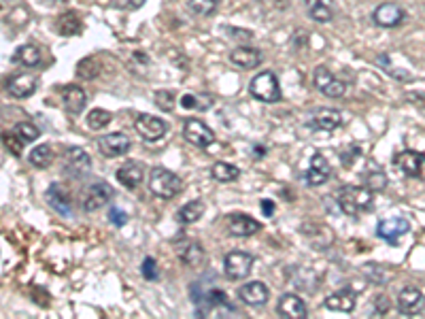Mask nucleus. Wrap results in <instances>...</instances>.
Returning <instances> with one entry per match:
<instances>
[{
  "instance_id": "nucleus-1",
  "label": "nucleus",
  "mask_w": 425,
  "mask_h": 319,
  "mask_svg": "<svg viewBox=\"0 0 425 319\" xmlns=\"http://www.w3.org/2000/svg\"><path fill=\"white\" fill-rule=\"evenodd\" d=\"M374 192H370L368 187H357V185H345L338 189V207L345 215H351V217H357L362 215L364 211H370L372 209V198Z\"/></svg>"
},
{
  "instance_id": "nucleus-2",
  "label": "nucleus",
  "mask_w": 425,
  "mask_h": 319,
  "mask_svg": "<svg viewBox=\"0 0 425 319\" xmlns=\"http://www.w3.org/2000/svg\"><path fill=\"white\" fill-rule=\"evenodd\" d=\"M149 189L153 196L162 198V201H173V198L183 189V181L173 171L153 166L149 173Z\"/></svg>"
},
{
  "instance_id": "nucleus-3",
  "label": "nucleus",
  "mask_w": 425,
  "mask_h": 319,
  "mask_svg": "<svg viewBox=\"0 0 425 319\" xmlns=\"http://www.w3.org/2000/svg\"><path fill=\"white\" fill-rule=\"evenodd\" d=\"M249 94L255 100H262L268 104H275L283 98L281 84H279V79L272 70H262V72L255 75L249 84Z\"/></svg>"
},
{
  "instance_id": "nucleus-4",
  "label": "nucleus",
  "mask_w": 425,
  "mask_h": 319,
  "mask_svg": "<svg viewBox=\"0 0 425 319\" xmlns=\"http://www.w3.org/2000/svg\"><path fill=\"white\" fill-rule=\"evenodd\" d=\"M313 86L327 98H343L347 92V86L325 66H317L313 70Z\"/></svg>"
},
{
  "instance_id": "nucleus-5",
  "label": "nucleus",
  "mask_w": 425,
  "mask_h": 319,
  "mask_svg": "<svg viewBox=\"0 0 425 319\" xmlns=\"http://www.w3.org/2000/svg\"><path fill=\"white\" fill-rule=\"evenodd\" d=\"M115 196L113 187L105 181H96L88 187L83 196V211L85 213H96L100 211L102 207H107L111 203V198Z\"/></svg>"
},
{
  "instance_id": "nucleus-6",
  "label": "nucleus",
  "mask_w": 425,
  "mask_h": 319,
  "mask_svg": "<svg viewBox=\"0 0 425 319\" xmlns=\"http://www.w3.org/2000/svg\"><path fill=\"white\" fill-rule=\"evenodd\" d=\"M394 164L410 179H419L425 181V153L419 151H402L394 157Z\"/></svg>"
},
{
  "instance_id": "nucleus-7",
  "label": "nucleus",
  "mask_w": 425,
  "mask_h": 319,
  "mask_svg": "<svg viewBox=\"0 0 425 319\" xmlns=\"http://www.w3.org/2000/svg\"><path fill=\"white\" fill-rule=\"evenodd\" d=\"M92 171V157L81 147H68L64 151V173L68 177L81 179Z\"/></svg>"
},
{
  "instance_id": "nucleus-8",
  "label": "nucleus",
  "mask_w": 425,
  "mask_h": 319,
  "mask_svg": "<svg viewBox=\"0 0 425 319\" xmlns=\"http://www.w3.org/2000/svg\"><path fill=\"white\" fill-rule=\"evenodd\" d=\"M224 270L232 281H242L253 270V256L247 251H232L224 258Z\"/></svg>"
},
{
  "instance_id": "nucleus-9",
  "label": "nucleus",
  "mask_w": 425,
  "mask_h": 319,
  "mask_svg": "<svg viewBox=\"0 0 425 319\" xmlns=\"http://www.w3.org/2000/svg\"><path fill=\"white\" fill-rule=\"evenodd\" d=\"M134 130L139 132V137L147 143H155L160 141L166 132H168V124L160 117H153V115H139L137 122H134Z\"/></svg>"
},
{
  "instance_id": "nucleus-10",
  "label": "nucleus",
  "mask_w": 425,
  "mask_h": 319,
  "mask_svg": "<svg viewBox=\"0 0 425 319\" xmlns=\"http://www.w3.org/2000/svg\"><path fill=\"white\" fill-rule=\"evenodd\" d=\"M410 230V224L406 217H387V219H380L376 224V236L382 238V241H387L389 245H396L398 238H402L406 232Z\"/></svg>"
},
{
  "instance_id": "nucleus-11",
  "label": "nucleus",
  "mask_w": 425,
  "mask_h": 319,
  "mask_svg": "<svg viewBox=\"0 0 425 319\" xmlns=\"http://www.w3.org/2000/svg\"><path fill=\"white\" fill-rule=\"evenodd\" d=\"M183 137H185L187 143H192L196 147H202V149L215 141V134H212V130L202 122V119H185Z\"/></svg>"
},
{
  "instance_id": "nucleus-12",
  "label": "nucleus",
  "mask_w": 425,
  "mask_h": 319,
  "mask_svg": "<svg viewBox=\"0 0 425 319\" xmlns=\"http://www.w3.org/2000/svg\"><path fill=\"white\" fill-rule=\"evenodd\" d=\"M98 151L105 155V157H119V155H125L130 151L132 143L128 139V134L123 132H113V134H105L98 139Z\"/></svg>"
},
{
  "instance_id": "nucleus-13",
  "label": "nucleus",
  "mask_w": 425,
  "mask_h": 319,
  "mask_svg": "<svg viewBox=\"0 0 425 319\" xmlns=\"http://www.w3.org/2000/svg\"><path fill=\"white\" fill-rule=\"evenodd\" d=\"M262 230V224L258 219H253L251 215H245V213H232L228 217V232L232 236H238V238H245V236H253Z\"/></svg>"
},
{
  "instance_id": "nucleus-14",
  "label": "nucleus",
  "mask_w": 425,
  "mask_h": 319,
  "mask_svg": "<svg viewBox=\"0 0 425 319\" xmlns=\"http://www.w3.org/2000/svg\"><path fill=\"white\" fill-rule=\"evenodd\" d=\"M372 20L380 28H396L404 20V9L396 3H382L374 9Z\"/></svg>"
},
{
  "instance_id": "nucleus-15",
  "label": "nucleus",
  "mask_w": 425,
  "mask_h": 319,
  "mask_svg": "<svg viewBox=\"0 0 425 319\" xmlns=\"http://www.w3.org/2000/svg\"><path fill=\"white\" fill-rule=\"evenodd\" d=\"M332 177V166L327 162V157L323 153H315L311 157V166L307 171V183L311 187H319L323 183H327Z\"/></svg>"
},
{
  "instance_id": "nucleus-16",
  "label": "nucleus",
  "mask_w": 425,
  "mask_h": 319,
  "mask_svg": "<svg viewBox=\"0 0 425 319\" xmlns=\"http://www.w3.org/2000/svg\"><path fill=\"white\" fill-rule=\"evenodd\" d=\"M238 298L247 306H264L270 300V290L262 281H251L238 288Z\"/></svg>"
},
{
  "instance_id": "nucleus-17",
  "label": "nucleus",
  "mask_w": 425,
  "mask_h": 319,
  "mask_svg": "<svg viewBox=\"0 0 425 319\" xmlns=\"http://www.w3.org/2000/svg\"><path fill=\"white\" fill-rule=\"evenodd\" d=\"M425 309V296L417 288H404L398 296V311L402 315H419Z\"/></svg>"
},
{
  "instance_id": "nucleus-18",
  "label": "nucleus",
  "mask_w": 425,
  "mask_h": 319,
  "mask_svg": "<svg viewBox=\"0 0 425 319\" xmlns=\"http://www.w3.org/2000/svg\"><path fill=\"white\" fill-rule=\"evenodd\" d=\"M7 92L13 96V98H30L34 92H36V79L32 75H26V72H17V75H11L7 79Z\"/></svg>"
},
{
  "instance_id": "nucleus-19",
  "label": "nucleus",
  "mask_w": 425,
  "mask_h": 319,
  "mask_svg": "<svg viewBox=\"0 0 425 319\" xmlns=\"http://www.w3.org/2000/svg\"><path fill=\"white\" fill-rule=\"evenodd\" d=\"M315 130H323V132H332L336 130L340 124H343V115L336 109H327V107H321L317 111H313L311 115V122H309Z\"/></svg>"
},
{
  "instance_id": "nucleus-20",
  "label": "nucleus",
  "mask_w": 425,
  "mask_h": 319,
  "mask_svg": "<svg viewBox=\"0 0 425 319\" xmlns=\"http://www.w3.org/2000/svg\"><path fill=\"white\" fill-rule=\"evenodd\" d=\"M262 60H264L262 52L255 49V47H245V45H240V47H236V49L230 52V62H232L234 66L242 68V70L258 68V66L262 64Z\"/></svg>"
},
{
  "instance_id": "nucleus-21",
  "label": "nucleus",
  "mask_w": 425,
  "mask_h": 319,
  "mask_svg": "<svg viewBox=\"0 0 425 319\" xmlns=\"http://www.w3.org/2000/svg\"><path fill=\"white\" fill-rule=\"evenodd\" d=\"M277 311H279L281 317H287V319H304L307 313H309L304 300L298 294H283L279 298Z\"/></svg>"
},
{
  "instance_id": "nucleus-22",
  "label": "nucleus",
  "mask_w": 425,
  "mask_h": 319,
  "mask_svg": "<svg viewBox=\"0 0 425 319\" xmlns=\"http://www.w3.org/2000/svg\"><path fill=\"white\" fill-rule=\"evenodd\" d=\"M60 96H62V107L72 115L81 113L85 104H88V96H85V92L79 86H64L60 90Z\"/></svg>"
},
{
  "instance_id": "nucleus-23",
  "label": "nucleus",
  "mask_w": 425,
  "mask_h": 319,
  "mask_svg": "<svg viewBox=\"0 0 425 319\" xmlns=\"http://www.w3.org/2000/svg\"><path fill=\"white\" fill-rule=\"evenodd\" d=\"M45 198H47L49 207H52L54 211H58L60 215H64V217H70V215H72V201H70L68 194H66L58 183L49 185Z\"/></svg>"
},
{
  "instance_id": "nucleus-24",
  "label": "nucleus",
  "mask_w": 425,
  "mask_h": 319,
  "mask_svg": "<svg viewBox=\"0 0 425 319\" xmlns=\"http://www.w3.org/2000/svg\"><path fill=\"white\" fill-rule=\"evenodd\" d=\"M115 177H117V181H119L123 187L137 189V187L143 183L145 173H143V166H141L139 162H128V164H123L121 169H117Z\"/></svg>"
},
{
  "instance_id": "nucleus-25",
  "label": "nucleus",
  "mask_w": 425,
  "mask_h": 319,
  "mask_svg": "<svg viewBox=\"0 0 425 319\" xmlns=\"http://www.w3.org/2000/svg\"><path fill=\"white\" fill-rule=\"evenodd\" d=\"M355 304H357L355 294H353V292H347V290L336 292V294H332V296H327V298L323 300V306H325L327 311H336V313H353V311H355Z\"/></svg>"
},
{
  "instance_id": "nucleus-26",
  "label": "nucleus",
  "mask_w": 425,
  "mask_h": 319,
  "mask_svg": "<svg viewBox=\"0 0 425 319\" xmlns=\"http://www.w3.org/2000/svg\"><path fill=\"white\" fill-rule=\"evenodd\" d=\"M304 7L309 17L319 24H327L334 17V0H304Z\"/></svg>"
},
{
  "instance_id": "nucleus-27",
  "label": "nucleus",
  "mask_w": 425,
  "mask_h": 319,
  "mask_svg": "<svg viewBox=\"0 0 425 319\" xmlns=\"http://www.w3.org/2000/svg\"><path fill=\"white\" fill-rule=\"evenodd\" d=\"M11 60H13L15 64L26 66V68H36V66H40V62H42V54H40V49H38L34 43H26V45H20V47L15 49V54H13Z\"/></svg>"
},
{
  "instance_id": "nucleus-28",
  "label": "nucleus",
  "mask_w": 425,
  "mask_h": 319,
  "mask_svg": "<svg viewBox=\"0 0 425 319\" xmlns=\"http://www.w3.org/2000/svg\"><path fill=\"white\" fill-rule=\"evenodd\" d=\"M81 28H83V24H81L79 15L75 11H66L56 20V30L62 36H75V34L81 32Z\"/></svg>"
},
{
  "instance_id": "nucleus-29",
  "label": "nucleus",
  "mask_w": 425,
  "mask_h": 319,
  "mask_svg": "<svg viewBox=\"0 0 425 319\" xmlns=\"http://www.w3.org/2000/svg\"><path fill=\"white\" fill-rule=\"evenodd\" d=\"M202 215H204V203L202 201H192V203L183 205L177 211V221L183 224V226H190V224H196Z\"/></svg>"
},
{
  "instance_id": "nucleus-30",
  "label": "nucleus",
  "mask_w": 425,
  "mask_h": 319,
  "mask_svg": "<svg viewBox=\"0 0 425 319\" xmlns=\"http://www.w3.org/2000/svg\"><path fill=\"white\" fill-rule=\"evenodd\" d=\"M210 177L219 183H232L240 177V171H238V166H234L230 162H215L210 169Z\"/></svg>"
},
{
  "instance_id": "nucleus-31",
  "label": "nucleus",
  "mask_w": 425,
  "mask_h": 319,
  "mask_svg": "<svg viewBox=\"0 0 425 319\" xmlns=\"http://www.w3.org/2000/svg\"><path fill=\"white\" fill-rule=\"evenodd\" d=\"M28 162L36 169H47L54 162V149L52 145H38L28 153Z\"/></svg>"
},
{
  "instance_id": "nucleus-32",
  "label": "nucleus",
  "mask_w": 425,
  "mask_h": 319,
  "mask_svg": "<svg viewBox=\"0 0 425 319\" xmlns=\"http://www.w3.org/2000/svg\"><path fill=\"white\" fill-rule=\"evenodd\" d=\"M179 258H181V262L187 264V266H200V264L204 262L206 254H204V249H202L200 243H187V245L181 247Z\"/></svg>"
},
{
  "instance_id": "nucleus-33",
  "label": "nucleus",
  "mask_w": 425,
  "mask_h": 319,
  "mask_svg": "<svg viewBox=\"0 0 425 319\" xmlns=\"http://www.w3.org/2000/svg\"><path fill=\"white\" fill-rule=\"evenodd\" d=\"M181 107L190 111H206L212 107V96L210 94H185L181 96Z\"/></svg>"
},
{
  "instance_id": "nucleus-34",
  "label": "nucleus",
  "mask_w": 425,
  "mask_h": 319,
  "mask_svg": "<svg viewBox=\"0 0 425 319\" xmlns=\"http://www.w3.org/2000/svg\"><path fill=\"white\" fill-rule=\"evenodd\" d=\"M217 7H219V0H187V9L192 11V15H198V17L215 15Z\"/></svg>"
},
{
  "instance_id": "nucleus-35",
  "label": "nucleus",
  "mask_w": 425,
  "mask_h": 319,
  "mask_svg": "<svg viewBox=\"0 0 425 319\" xmlns=\"http://www.w3.org/2000/svg\"><path fill=\"white\" fill-rule=\"evenodd\" d=\"M13 134L26 145V143H32V141H36L38 137H40V130L32 124V122H20V124H15V128H13Z\"/></svg>"
},
{
  "instance_id": "nucleus-36",
  "label": "nucleus",
  "mask_w": 425,
  "mask_h": 319,
  "mask_svg": "<svg viewBox=\"0 0 425 319\" xmlns=\"http://www.w3.org/2000/svg\"><path fill=\"white\" fill-rule=\"evenodd\" d=\"M111 119H113V115H111L109 111H105V109H94V111L88 115V126H90L92 130H102V128H107V126L111 124Z\"/></svg>"
},
{
  "instance_id": "nucleus-37",
  "label": "nucleus",
  "mask_w": 425,
  "mask_h": 319,
  "mask_svg": "<svg viewBox=\"0 0 425 319\" xmlns=\"http://www.w3.org/2000/svg\"><path fill=\"white\" fill-rule=\"evenodd\" d=\"M77 75H79L81 79H88V81H92V79L98 75V62H96L94 58L81 60L79 66H77Z\"/></svg>"
},
{
  "instance_id": "nucleus-38",
  "label": "nucleus",
  "mask_w": 425,
  "mask_h": 319,
  "mask_svg": "<svg viewBox=\"0 0 425 319\" xmlns=\"http://www.w3.org/2000/svg\"><path fill=\"white\" fill-rule=\"evenodd\" d=\"M155 104H157V109L170 113V111L175 109V104H177L175 92H170V90H160V92H155Z\"/></svg>"
},
{
  "instance_id": "nucleus-39",
  "label": "nucleus",
  "mask_w": 425,
  "mask_h": 319,
  "mask_svg": "<svg viewBox=\"0 0 425 319\" xmlns=\"http://www.w3.org/2000/svg\"><path fill=\"white\" fill-rule=\"evenodd\" d=\"M366 187L370 189V192H382L387 187V177H385V173L382 171H372V173H368L366 175Z\"/></svg>"
},
{
  "instance_id": "nucleus-40",
  "label": "nucleus",
  "mask_w": 425,
  "mask_h": 319,
  "mask_svg": "<svg viewBox=\"0 0 425 319\" xmlns=\"http://www.w3.org/2000/svg\"><path fill=\"white\" fill-rule=\"evenodd\" d=\"M378 66H385L396 79H398V81H412V75L410 72H406V70H398V68H394L392 66V62H389V56H378Z\"/></svg>"
},
{
  "instance_id": "nucleus-41",
  "label": "nucleus",
  "mask_w": 425,
  "mask_h": 319,
  "mask_svg": "<svg viewBox=\"0 0 425 319\" xmlns=\"http://www.w3.org/2000/svg\"><path fill=\"white\" fill-rule=\"evenodd\" d=\"M111 7L121 9V11H137L145 5V0H109Z\"/></svg>"
},
{
  "instance_id": "nucleus-42",
  "label": "nucleus",
  "mask_w": 425,
  "mask_h": 319,
  "mask_svg": "<svg viewBox=\"0 0 425 319\" xmlns=\"http://www.w3.org/2000/svg\"><path fill=\"white\" fill-rule=\"evenodd\" d=\"M141 272H143L145 279H149V281H155V279H157L155 260H153V258H145V260H143V266H141Z\"/></svg>"
},
{
  "instance_id": "nucleus-43",
  "label": "nucleus",
  "mask_w": 425,
  "mask_h": 319,
  "mask_svg": "<svg viewBox=\"0 0 425 319\" xmlns=\"http://www.w3.org/2000/svg\"><path fill=\"white\" fill-rule=\"evenodd\" d=\"M109 221H111L113 226L121 228V226L128 224V213L121 211V209H117V207H111V211H109Z\"/></svg>"
},
{
  "instance_id": "nucleus-44",
  "label": "nucleus",
  "mask_w": 425,
  "mask_h": 319,
  "mask_svg": "<svg viewBox=\"0 0 425 319\" xmlns=\"http://www.w3.org/2000/svg\"><path fill=\"white\" fill-rule=\"evenodd\" d=\"M389 311V300H387V296H376L374 298V315H385Z\"/></svg>"
},
{
  "instance_id": "nucleus-45",
  "label": "nucleus",
  "mask_w": 425,
  "mask_h": 319,
  "mask_svg": "<svg viewBox=\"0 0 425 319\" xmlns=\"http://www.w3.org/2000/svg\"><path fill=\"white\" fill-rule=\"evenodd\" d=\"M5 145H7V149H11V153H13V155H20V153H22V149H20V147H22L24 143H22V141H17V143H15L11 134H9V137L5 134Z\"/></svg>"
},
{
  "instance_id": "nucleus-46",
  "label": "nucleus",
  "mask_w": 425,
  "mask_h": 319,
  "mask_svg": "<svg viewBox=\"0 0 425 319\" xmlns=\"http://www.w3.org/2000/svg\"><path fill=\"white\" fill-rule=\"evenodd\" d=\"M262 211L266 217H272L275 215V203L272 201H262Z\"/></svg>"
},
{
  "instance_id": "nucleus-47",
  "label": "nucleus",
  "mask_w": 425,
  "mask_h": 319,
  "mask_svg": "<svg viewBox=\"0 0 425 319\" xmlns=\"http://www.w3.org/2000/svg\"><path fill=\"white\" fill-rule=\"evenodd\" d=\"M0 3H3V7H7V5H11L13 0H0Z\"/></svg>"
}]
</instances>
